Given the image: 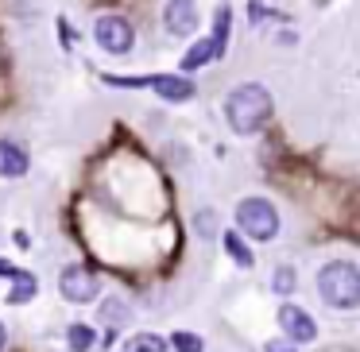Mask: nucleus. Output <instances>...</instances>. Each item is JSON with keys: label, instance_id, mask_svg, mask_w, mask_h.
<instances>
[{"label": "nucleus", "instance_id": "nucleus-7", "mask_svg": "<svg viewBox=\"0 0 360 352\" xmlns=\"http://www.w3.org/2000/svg\"><path fill=\"white\" fill-rule=\"evenodd\" d=\"M279 329H283V333H287L295 344H310L314 337H318L314 318L302 310V306H295V302H283V306H279Z\"/></svg>", "mask_w": 360, "mask_h": 352}, {"label": "nucleus", "instance_id": "nucleus-19", "mask_svg": "<svg viewBox=\"0 0 360 352\" xmlns=\"http://www.w3.org/2000/svg\"><path fill=\"white\" fill-rule=\"evenodd\" d=\"M24 271V267H16V263H8V259H0V279H16V275Z\"/></svg>", "mask_w": 360, "mask_h": 352}, {"label": "nucleus", "instance_id": "nucleus-15", "mask_svg": "<svg viewBox=\"0 0 360 352\" xmlns=\"http://www.w3.org/2000/svg\"><path fill=\"white\" fill-rule=\"evenodd\" d=\"M171 348L174 352H205V341L198 333H190V329H179V333H171Z\"/></svg>", "mask_w": 360, "mask_h": 352}, {"label": "nucleus", "instance_id": "nucleus-4", "mask_svg": "<svg viewBox=\"0 0 360 352\" xmlns=\"http://www.w3.org/2000/svg\"><path fill=\"white\" fill-rule=\"evenodd\" d=\"M94 43L105 51V55H128L136 47V32L124 16L117 12H105V16L94 20Z\"/></svg>", "mask_w": 360, "mask_h": 352}, {"label": "nucleus", "instance_id": "nucleus-6", "mask_svg": "<svg viewBox=\"0 0 360 352\" xmlns=\"http://www.w3.org/2000/svg\"><path fill=\"white\" fill-rule=\"evenodd\" d=\"M163 27L174 39H190L198 32V4L194 0H167L163 4Z\"/></svg>", "mask_w": 360, "mask_h": 352}, {"label": "nucleus", "instance_id": "nucleus-8", "mask_svg": "<svg viewBox=\"0 0 360 352\" xmlns=\"http://www.w3.org/2000/svg\"><path fill=\"white\" fill-rule=\"evenodd\" d=\"M151 89L171 105H186V101H194V93H198V86L186 74H151Z\"/></svg>", "mask_w": 360, "mask_h": 352}, {"label": "nucleus", "instance_id": "nucleus-18", "mask_svg": "<svg viewBox=\"0 0 360 352\" xmlns=\"http://www.w3.org/2000/svg\"><path fill=\"white\" fill-rule=\"evenodd\" d=\"M264 352H298V344L290 341V337H287V341H267Z\"/></svg>", "mask_w": 360, "mask_h": 352}, {"label": "nucleus", "instance_id": "nucleus-5", "mask_svg": "<svg viewBox=\"0 0 360 352\" xmlns=\"http://www.w3.org/2000/svg\"><path fill=\"white\" fill-rule=\"evenodd\" d=\"M58 294L74 306H86L101 294V279H97L86 263H66L63 271H58Z\"/></svg>", "mask_w": 360, "mask_h": 352}, {"label": "nucleus", "instance_id": "nucleus-20", "mask_svg": "<svg viewBox=\"0 0 360 352\" xmlns=\"http://www.w3.org/2000/svg\"><path fill=\"white\" fill-rule=\"evenodd\" d=\"M8 348V329H4V321H0V352Z\"/></svg>", "mask_w": 360, "mask_h": 352}, {"label": "nucleus", "instance_id": "nucleus-17", "mask_svg": "<svg viewBox=\"0 0 360 352\" xmlns=\"http://www.w3.org/2000/svg\"><path fill=\"white\" fill-rule=\"evenodd\" d=\"M229 20H233V12H229V8L213 12V39H217L221 47H229Z\"/></svg>", "mask_w": 360, "mask_h": 352}, {"label": "nucleus", "instance_id": "nucleus-3", "mask_svg": "<svg viewBox=\"0 0 360 352\" xmlns=\"http://www.w3.org/2000/svg\"><path fill=\"white\" fill-rule=\"evenodd\" d=\"M236 228L252 240H275L279 233V209L267 197H244L236 205Z\"/></svg>", "mask_w": 360, "mask_h": 352}, {"label": "nucleus", "instance_id": "nucleus-1", "mask_svg": "<svg viewBox=\"0 0 360 352\" xmlns=\"http://www.w3.org/2000/svg\"><path fill=\"white\" fill-rule=\"evenodd\" d=\"M271 89L259 82H240L236 89H229L225 97V120L236 136H256L271 117Z\"/></svg>", "mask_w": 360, "mask_h": 352}, {"label": "nucleus", "instance_id": "nucleus-16", "mask_svg": "<svg viewBox=\"0 0 360 352\" xmlns=\"http://www.w3.org/2000/svg\"><path fill=\"white\" fill-rule=\"evenodd\" d=\"M295 282H298L295 267H275V279H271L275 294H290V290H295Z\"/></svg>", "mask_w": 360, "mask_h": 352}, {"label": "nucleus", "instance_id": "nucleus-11", "mask_svg": "<svg viewBox=\"0 0 360 352\" xmlns=\"http://www.w3.org/2000/svg\"><path fill=\"white\" fill-rule=\"evenodd\" d=\"M35 294H39V279H35L32 271H20L16 279H12V290H8V306H24V302H32Z\"/></svg>", "mask_w": 360, "mask_h": 352}, {"label": "nucleus", "instance_id": "nucleus-14", "mask_svg": "<svg viewBox=\"0 0 360 352\" xmlns=\"http://www.w3.org/2000/svg\"><path fill=\"white\" fill-rule=\"evenodd\" d=\"M124 352H167V341L155 333H136L132 341L124 344Z\"/></svg>", "mask_w": 360, "mask_h": 352}, {"label": "nucleus", "instance_id": "nucleus-12", "mask_svg": "<svg viewBox=\"0 0 360 352\" xmlns=\"http://www.w3.org/2000/svg\"><path fill=\"white\" fill-rule=\"evenodd\" d=\"M66 344H70V352H94V344H97L94 325H86V321H74V325L66 329Z\"/></svg>", "mask_w": 360, "mask_h": 352}, {"label": "nucleus", "instance_id": "nucleus-10", "mask_svg": "<svg viewBox=\"0 0 360 352\" xmlns=\"http://www.w3.org/2000/svg\"><path fill=\"white\" fill-rule=\"evenodd\" d=\"M225 55V47H221L217 39H198L194 47L182 55V74H194V70H202V66H210V63H217V58Z\"/></svg>", "mask_w": 360, "mask_h": 352}, {"label": "nucleus", "instance_id": "nucleus-2", "mask_svg": "<svg viewBox=\"0 0 360 352\" xmlns=\"http://www.w3.org/2000/svg\"><path fill=\"white\" fill-rule=\"evenodd\" d=\"M318 294L333 310H356L360 306V267L349 259H333L318 271Z\"/></svg>", "mask_w": 360, "mask_h": 352}, {"label": "nucleus", "instance_id": "nucleus-9", "mask_svg": "<svg viewBox=\"0 0 360 352\" xmlns=\"http://www.w3.org/2000/svg\"><path fill=\"white\" fill-rule=\"evenodd\" d=\"M32 159L16 140H0V178H24Z\"/></svg>", "mask_w": 360, "mask_h": 352}, {"label": "nucleus", "instance_id": "nucleus-13", "mask_svg": "<svg viewBox=\"0 0 360 352\" xmlns=\"http://www.w3.org/2000/svg\"><path fill=\"white\" fill-rule=\"evenodd\" d=\"M221 240H225V252H229V259H233L236 267H252V263H256V259H252V252H248V244H244L236 233H225Z\"/></svg>", "mask_w": 360, "mask_h": 352}]
</instances>
